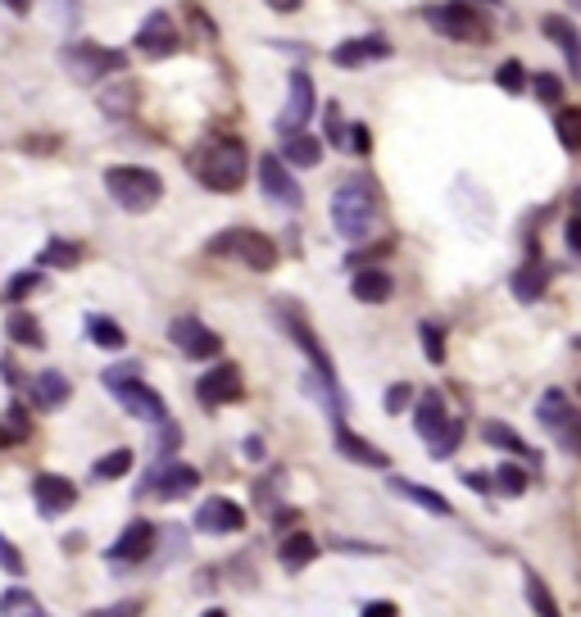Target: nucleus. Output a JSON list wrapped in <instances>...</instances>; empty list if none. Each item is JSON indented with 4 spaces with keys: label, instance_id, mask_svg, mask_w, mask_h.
Masks as SVG:
<instances>
[{
    "label": "nucleus",
    "instance_id": "42",
    "mask_svg": "<svg viewBox=\"0 0 581 617\" xmlns=\"http://www.w3.org/2000/svg\"><path fill=\"white\" fill-rule=\"evenodd\" d=\"M41 286V273H14L10 277V286H5V300L10 304H19V300H28L32 291Z\"/></svg>",
    "mask_w": 581,
    "mask_h": 617
},
{
    "label": "nucleus",
    "instance_id": "39",
    "mask_svg": "<svg viewBox=\"0 0 581 617\" xmlns=\"http://www.w3.org/2000/svg\"><path fill=\"white\" fill-rule=\"evenodd\" d=\"M418 341H423V354L432 363H445V327L441 323H423L418 327Z\"/></svg>",
    "mask_w": 581,
    "mask_h": 617
},
{
    "label": "nucleus",
    "instance_id": "13",
    "mask_svg": "<svg viewBox=\"0 0 581 617\" xmlns=\"http://www.w3.org/2000/svg\"><path fill=\"white\" fill-rule=\"evenodd\" d=\"M32 500H37L41 518H60V513H69L78 504V486L69 477H60V472H37L32 477Z\"/></svg>",
    "mask_w": 581,
    "mask_h": 617
},
{
    "label": "nucleus",
    "instance_id": "50",
    "mask_svg": "<svg viewBox=\"0 0 581 617\" xmlns=\"http://www.w3.org/2000/svg\"><path fill=\"white\" fill-rule=\"evenodd\" d=\"M341 554H382V545H364V540H332Z\"/></svg>",
    "mask_w": 581,
    "mask_h": 617
},
{
    "label": "nucleus",
    "instance_id": "45",
    "mask_svg": "<svg viewBox=\"0 0 581 617\" xmlns=\"http://www.w3.org/2000/svg\"><path fill=\"white\" fill-rule=\"evenodd\" d=\"M0 568L14 572V577H23V554H19V549H14L5 536H0Z\"/></svg>",
    "mask_w": 581,
    "mask_h": 617
},
{
    "label": "nucleus",
    "instance_id": "47",
    "mask_svg": "<svg viewBox=\"0 0 581 617\" xmlns=\"http://www.w3.org/2000/svg\"><path fill=\"white\" fill-rule=\"evenodd\" d=\"M345 137H350V155H368V150H373V137H368L364 123H355V128L345 132Z\"/></svg>",
    "mask_w": 581,
    "mask_h": 617
},
{
    "label": "nucleus",
    "instance_id": "34",
    "mask_svg": "<svg viewBox=\"0 0 581 617\" xmlns=\"http://www.w3.org/2000/svg\"><path fill=\"white\" fill-rule=\"evenodd\" d=\"M128 472H132V450H109L91 463V477L96 481H119V477H128Z\"/></svg>",
    "mask_w": 581,
    "mask_h": 617
},
{
    "label": "nucleus",
    "instance_id": "16",
    "mask_svg": "<svg viewBox=\"0 0 581 617\" xmlns=\"http://www.w3.org/2000/svg\"><path fill=\"white\" fill-rule=\"evenodd\" d=\"M200 486V472L191 468V463H159V468H150L146 477V495H155V500H182V495H191V490Z\"/></svg>",
    "mask_w": 581,
    "mask_h": 617
},
{
    "label": "nucleus",
    "instance_id": "6",
    "mask_svg": "<svg viewBox=\"0 0 581 617\" xmlns=\"http://www.w3.org/2000/svg\"><path fill=\"white\" fill-rule=\"evenodd\" d=\"M60 64L69 69V78L96 87V82H105V78L128 69V50L100 46V41H69V46L60 50Z\"/></svg>",
    "mask_w": 581,
    "mask_h": 617
},
{
    "label": "nucleus",
    "instance_id": "56",
    "mask_svg": "<svg viewBox=\"0 0 581 617\" xmlns=\"http://www.w3.org/2000/svg\"><path fill=\"white\" fill-rule=\"evenodd\" d=\"M577 205H581V196H577Z\"/></svg>",
    "mask_w": 581,
    "mask_h": 617
},
{
    "label": "nucleus",
    "instance_id": "24",
    "mask_svg": "<svg viewBox=\"0 0 581 617\" xmlns=\"http://www.w3.org/2000/svg\"><path fill=\"white\" fill-rule=\"evenodd\" d=\"M386 486L400 495V500H409V504H418V509H427L432 518H450V500L445 495H436L432 486H418V481H409V477H386Z\"/></svg>",
    "mask_w": 581,
    "mask_h": 617
},
{
    "label": "nucleus",
    "instance_id": "22",
    "mask_svg": "<svg viewBox=\"0 0 581 617\" xmlns=\"http://www.w3.org/2000/svg\"><path fill=\"white\" fill-rule=\"evenodd\" d=\"M336 454L341 459H350V463H359V468H391V459H386V450H377V445H368L359 431H350V427H341L336 431Z\"/></svg>",
    "mask_w": 581,
    "mask_h": 617
},
{
    "label": "nucleus",
    "instance_id": "9",
    "mask_svg": "<svg viewBox=\"0 0 581 617\" xmlns=\"http://www.w3.org/2000/svg\"><path fill=\"white\" fill-rule=\"evenodd\" d=\"M536 418H541V427L550 431L554 441H559V450L581 454V409L568 400V395H563V391H545L541 404H536Z\"/></svg>",
    "mask_w": 581,
    "mask_h": 617
},
{
    "label": "nucleus",
    "instance_id": "33",
    "mask_svg": "<svg viewBox=\"0 0 581 617\" xmlns=\"http://www.w3.org/2000/svg\"><path fill=\"white\" fill-rule=\"evenodd\" d=\"M527 486H532V477H527V468H518V463H500V468L491 472V490H500V495H527Z\"/></svg>",
    "mask_w": 581,
    "mask_h": 617
},
{
    "label": "nucleus",
    "instance_id": "44",
    "mask_svg": "<svg viewBox=\"0 0 581 617\" xmlns=\"http://www.w3.org/2000/svg\"><path fill=\"white\" fill-rule=\"evenodd\" d=\"M409 400H414V386L395 382L391 391H386V413H404V409H409Z\"/></svg>",
    "mask_w": 581,
    "mask_h": 617
},
{
    "label": "nucleus",
    "instance_id": "43",
    "mask_svg": "<svg viewBox=\"0 0 581 617\" xmlns=\"http://www.w3.org/2000/svg\"><path fill=\"white\" fill-rule=\"evenodd\" d=\"M532 91H536V100H545V105H559V100H563V82L554 78V73H536Z\"/></svg>",
    "mask_w": 581,
    "mask_h": 617
},
{
    "label": "nucleus",
    "instance_id": "54",
    "mask_svg": "<svg viewBox=\"0 0 581 617\" xmlns=\"http://www.w3.org/2000/svg\"><path fill=\"white\" fill-rule=\"evenodd\" d=\"M14 436H10V427H0V450H5V445H10Z\"/></svg>",
    "mask_w": 581,
    "mask_h": 617
},
{
    "label": "nucleus",
    "instance_id": "37",
    "mask_svg": "<svg viewBox=\"0 0 581 617\" xmlns=\"http://www.w3.org/2000/svg\"><path fill=\"white\" fill-rule=\"evenodd\" d=\"M522 586H527V604H532V608H536V613H541V617H554V613H559V604H554V599H550V590H545V581L536 577L532 568L522 572Z\"/></svg>",
    "mask_w": 581,
    "mask_h": 617
},
{
    "label": "nucleus",
    "instance_id": "25",
    "mask_svg": "<svg viewBox=\"0 0 581 617\" xmlns=\"http://www.w3.org/2000/svg\"><path fill=\"white\" fill-rule=\"evenodd\" d=\"M395 291L391 273H382V268H359L355 277H350V295H355L359 304H386Z\"/></svg>",
    "mask_w": 581,
    "mask_h": 617
},
{
    "label": "nucleus",
    "instance_id": "7",
    "mask_svg": "<svg viewBox=\"0 0 581 617\" xmlns=\"http://www.w3.org/2000/svg\"><path fill=\"white\" fill-rule=\"evenodd\" d=\"M205 250L214 259H241V264L255 268V273H268V268L277 264V245L268 241L264 232H255V227H227V232H218Z\"/></svg>",
    "mask_w": 581,
    "mask_h": 617
},
{
    "label": "nucleus",
    "instance_id": "38",
    "mask_svg": "<svg viewBox=\"0 0 581 617\" xmlns=\"http://www.w3.org/2000/svg\"><path fill=\"white\" fill-rule=\"evenodd\" d=\"M0 613H46V608H41V599L37 595H28V590L23 586H14V590H5V595H0Z\"/></svg>",
    "mask_w": 581,
    "mask_h": 617
},
{
    "label": "nucleus",
    "instance_id": "30",
    "mask_svg": "<svg viewBox=\"0 0 581 617\" xmlns=\"http://www.w3.org/2000/svg\"><path fill=\"white\" fill-rule=\"evenodd\" d=\"M482 436L495 445V450H504V454H518V459H532V450H527V441H522L518 431L509 427V422H482Z\"/></svg>",
    "mask_w": 581,
    "mask_h": 617
},
{
    "label": "nucleus",
    "instance_id": "27",
    "mask_svg": "<svg viewBox=\"0 0 581 617\" xmlns=\"http://www.w3.org/2000/svg\"><path fill=\"white\" fill-rule=\"evenodd\" d=\"M277 155L296 168H318L323 164V141L309 137V132H291V137H282V150H277Z\"/></svg>",
    "mask_w": 581,
    "mask_h": 617
},
{
    "label": "nucleus",
    "instance_id": "11",
    "mask_svg": "<svg viewBox=\"0 0 581 617\" xmlns=\"http://www.w3.org/2000/svg\"><path fill=\"white\" fill-rule=\"evenodd\" d=\"M259 187H264L268 205H277V209H300L305 205V191L296 187V177L286 173V159L273 155V150L259 159Z\"/></svg>",
    "mask_w": 581,
    "mask_h": 617
},
{
    "label": "nucleus",
    "instance_id": "1",
    "mask_svg": "<svg viewBox=\"0 0 581 617\" xmlns=\"http://www.w3.org/2000/svg\"><path fill=\"white\" fill-rule=\"evenodd\" d=\"M332 227L350 245L368 241L377 227V187L373 177H345L332 191Z\"/></svg>",
    "mask_w": 581,
    "mask_h": 617
},
{
    "label": "nucleus",
    "instance_id": "15",
    "mask_svg": "<svg viewBox=\"0 0 581 617\" xmlns=\"http://www.w3.org/2000/svg\"><path fill=\"white\" fill-rule=\"evenodd\" d=\"M168 341L178 345L187 359H214L218 350H223V336L218 332H209L200 318H173V327H168Z\"/></svg>",
    "mask_w": 581,
    "mask_h": 617
},
{
    "label": "nucleus",
    "instance_id": "41",
    "mask_svg": "<svg viewBox=\"0 0 581 617\" xmlns=\"http://www.w3.org/2000/svg\"><path fill=\"white\" fill-rule=\"evenodd\" d=\"M155 427H159V441H155V454H159V459H168V454H173V450H178V445H182V427H178V422H173V418L155 422Z\"/></svg>",
    "mask_w": 581,
    "mask_h": 617
},
{
    "label": "nucleus",
    "instance_id": "46",
    "mask_svg": "<svg viewBox=\"0 0 581 617\" xmlns=\"http://www.w3.org/2000/svg\"><path fill=\"white\" fill-rule=\"evenodd\" d=\"M327 141L345 146V123H341V105H327Z\"/></svg>",
    "mask_w": 581,
    "mask_h": 617
},
{
    "label": "nucleus",
    "instance_id": "51",
    "mask_svg": "<svg viewBox=\"0 0 581 617\" xmlns=\"http://www.w3.org/2000/svg\"><path fill=\"white\" fill-rule=\"evenodd\" d=\"M364 613H368V617H382V613L391 617V613H400V608H395L391 599H373V604H364Z\"/></svg>",
    "mask_w": 581,
    "mask_h": 617
},
{
    "label": "nucleus",
    "instance_id": "4",
    "mask_svg": "<svg viewBox=\"0 0 581 617\" xmlns=\"http://www.w3.org/2000/svg\"><path fill=\"white\" fill-rule=\"evenodd\" d=\"M105 386L114 391V400L141 422H164L168 418V404L155 386L141 382V363H114L105 373Z\"/></svg>",
    "mask_w": 581,
    "mask_h": 617
},
{
    "label": "nucleus",
    "instance_id": "32",
    "mask_svg": "<svg viewBox=\"0 0 581 617\" xmlns=\"http://www.w3.org/2000/svg\"><path fill=\"white\" fill-rule=\"evenodd\" d=\"M554 132H559V141H563L568 155H581V109L577 105L554 109Z\"/></svg>",
    "mask_w": 581,
    "mask_h": 617
},
{
    "label": "nucleus",
    "instance_id": "53",
    "mask_svg": "<svg viewBox=\"0 0 581 617\" xmlns=\"http://www.w3.org/2000/svg\"><path fill=\"white\" fill-rule=\"evenodd\" d=\"M246 454H250V459H264V445H259V436H246Z\"/></svg>",
    "mask_w": 581,
    "mask_h": 617
},
{
    "label": "nucleus",
    "instance_id": "28",
    "mask_svg": "<svg viewBox=\"0 0 581 617\" xmlns=\"http://www.w3.org/2000/svg\"><path fill=\"white\" fill-rule=\"evenodd\" d=\"M550 264H536V259H527V268H518L513 273V295H518L522 304H532L545 295V286H550Z\"/></svg>",
    "mask_w": 581,
    "mask_h": 617
},
{
    "label": "nucleus",
    "instance_id": "36",
    "mask_svg": "<svg viewBox=\"0 0 581 617\" xmlns=\"http://www.w3.org/2000/svg\"><path fill=\"white\" fill-rule=\"evenodd\" d=\"M132 105H137V87H132L128 78H119V87H114V91H105V96H100V109H105L109 118H123V114H132Z\"/></svg>",
    "mask_w": 581,
    "mask_h": 617
},
{
    "label": "nucleus",
    "instance_id": "23",
    "mask_svg": "<svg viewBox=\"0 0 581 617\" xmlns=\"http://www.w3.org/2000/svg\"><path fill=\"white\" fill-rule=\"evenodd\" d=\"M69 400H73V382L60 373V368H46V373L32 382V404H37V409L55 413V409H64Z\"/></svg>",
    "mask_w": 581,
    "mask_h": 617
},
{
    "label": "nucleus",
    "instance_id": "20",
    "mask_svg": "<svg viewBox=\"0 0 581 617\" xmlns=\"http://www.w3.org/2000/svg\"><path fill=\"white\" fill-rule=\"evenodd\" d=\"M391 41L382 37V32H368V37H350L341 41V46L332 50V64H341V69H359V64H373V59H391Z\"/></svg>",
    "mask_w": 581,
    "mask_h": 617
},
{
    "label": "nucleus",
    "instance_id": "40",
    "mask_svg": "<svg viewBox=\"0 0 581 617\" xmlns=\"http://www.w3.org/2000/svg\"><path fill=\"white\" fill-rule=\"evenodd\" d=\"M495 82H500V87L509 91V96H522V91H527V73H522L518 59H504L500 73H495Z\"/></svg>",
    "mask_w": 581,
    "mask_h": 617
},
{
    "label": "nucleus",
    "instance_id": "3",
    "mask_svg": "<svg viewBox=\"0 0 581 617\" xmlns=\"http://www.w3.org/2000/svg\"><path fill=\"white\" fill-rule=\"evenodd\" d=\"M105 191L128 214H150L164 200V177L141 164H114V168H105Z\"/></svg>",
    "mask_w": 581,
    "mask_h": 617
},
{
    "label": "nucleus",
    "instance_id": "48",
    "mask_svg": "<svg viewBox=\"0 0 581 617\" xmlns=\"http://www.w3.org/2000/svg\"><path fill=\"white\" fill-rule=\"evenodd\" d=\"M563 241H568V250H572V255L581 259V214H577V218H568V223H563Z\"/></svg>",
    "mask_w": 581,
    "mask_h": 617
},
{
    "label": "nucleus",
    "instance_id": "29",
    "mask_svg": "<svg viewBox=\"0 0 581 617\" xmlns=\"http://www.w3.org/2000/svg\"><path fill=\"white\" fill-rule=\"evenodd\" d=\"M87 341L100 345V350H123V345H128V332L105 314H87Z\"/></svg>",
    "mask_w": 581,
    "mask_h": 617
},
{
    "label": "nucleus",
    "instance_id": "17",
    "mask_svg": "<svg viewBox=\"0 0 581 617\" xmlns=\"http://www.w3.org/2000/svg\"><path fill=\"white\" fill-rule=\"evenodd\" d=\"M277 318H282V323H286V336H291V341H296L300 350L309 354V363H314V373H318V377H327V382H336V373H332V354H327L323 345H318L314 327H309L305 318H300L296 309H291V304H277Z\"/></svg>",
    "mask_w": 581,
    "mask_h": 617
},
{
    "label": "nucleus",
    "instance_id": "19",
    "mask_svg": "<svg viewBox=\"0 0 581 617\" xmlns=\"http://www.w3.org/2000/svg\"><path fill=\"white\" fill-rule=\"evenodd\" d=\"M196 395H200V404H209V409L237 404L241 400V368L237 363H214V368L196 382Z\"/></svg>",
    "mask_w": 581,
    "mask_h": 617
},
{
    "label": "nucleus",
    "instance_id": "14",
    "mask_svg": "<svg viewBox=\"0 0 581 617\" xmlns=\"http://www.w3.org/2000/svg\"><path fill=\"white\" fill-rule=\"evenodd\" d=\"M155 522H146V518H137V522H128V527L119 531V540L105 549V559L114 563V568H123V563H141V559H150V549H155Z\"/></svg>",
    "mask_w": 581,
    "mask_h": 617
},
{
    "label": "nucleus",
    "instance_id": "12",
    "mask_svg": "<svg viewBox=\"0 0 581 617\" xmlns=\"http://www.w3.org/2000/svg\"><path fill=\"white\" fill-rule=\"evenodd\" d=\"M137 50L146 59H168V55H178L182 50V32H178V23L168 19L164 10H155V14H146L141 19V28H137Z\"/></svg>",
    "mask_w": 581,
    "mask_h": 617
},
{
    "label": "nucleus",
    "instance_id": "10",
    "mask_svg": "<svg viewBox=\"0 0 581 617\" xmlns=\"http://www.w3.org/2000/svg\"><path fill=\"white\" fill-rule=\"evenodd\" d=\"M314 105H318V91H314V78L305 69H296L286 78V105L277 114V137H291V132H305L309 118H314Z\"/></svg>",
    "mask_w": 581,
    "mask_h": 617
},
{
    "label": "nucleus",
    "instance_id": "21",
    "mask_svg": "<svg viewBox=\"0 0 581 617\" xmlns=\"http://www.w3.org/2000/svg\"><path fill=\"white\" fill-rule=\"evenodd\" d=\"M541 32L563 50V59H568V78L581 82V32H577V23L563 19V14H545Z\"/></svg>",
    "mask_w": 581,
    "mask_h": 617
},
{
    "label": "nucleus",
    "instance_id": "26",
    "mask_svg": "<svg viewBox=\"0 0 581 617\" xmlns=\"http://www.w3.org/2000/svg\"><path fill=\"white\" fill-rule=\"evenodd\" d=\"M318 554H323V549H318V540L309 536V531H291V536L282 540V549H277V559H282L286 572H305Z\"/></svg>",
    "mask_w": 581,
    "mask_h": 617
},
{
    "label": "nucleus",
    "instance_id": "31",
    "mask_svg": "<svg viewBox=\"0 0 581 617\" xmlns=\"http://www.w3.org/2000/svg\"><path fill=\"white\" fill-rule=\"evenodd\" d=\"M5 332H10V341L28 345V350H41V345H46V336H41V323L28 314V309H14V314L5 318Z\"/></svg>",
    "mask_w": 581,
    "mask_h": 617
},
{
    "label": "nucleus",
    "instance_id": "57",
    "mask_svg": "<svg viewBox=\"0 0 581 617\" xmlns=\"http://www.w3.org/2000/svg\"><path fill=\"white\" fill-rule=\"evenodd\" d=\"M577 391H581V386H577Z\"/></svg>",
    "mask_w": 581,
    "mask_h": 617
},
{
    "label": "nucleus",
    "instance_id": "5",
    "mask_svg": "<svg viewBox=\"0 0 581 617\" xmlns=\"http://www.w3.org/2000/svg\"><path fill=\"white\" fill-rule=\"evenodd\" d=\"M414 427H418V441H427L432 459H450V454L459 450L463 427L450 418V409H445L441 391H423V395H418V404H414Z\"/></svg>",
    "mask_w": 581,
    "mask_h": 617
},
{
    "label": "nucleus",
    "instance_id": "49",
    "mask_svg": "<svg viewBox=\"0 0 581 617\" xmlns=\"http://www.w3.org/2000/svg\"><path fill=\"white\" fill-rule=\"evenodd\" d=\"M463 486L477 495H491V472H463Z\"/></svg>",
    "mask_w": 581,
    "mask_h": 617
},
{
    "label": "nucleus",
    "instance_id": "52",
    "mask_svg": "<svg viewBox=\"0 0 581 617\" xmlns=\"http://www.w3.org/2000/svg\"><path fill=\"white\" fill-rule=\"evenodd\" d=\"M5 10H14V14H28L32 10V0H0Z\"/></svg>",
    "mask_w": 581,
    "mask_h": 617
},
{
    "label": "nucleus",
    "instance_id": "2",
    "mask_svg": "<svg viewBox=\"0 0 581 617\" xmlns=\"http://www.w3.org/2000/svg\"><path fill=\"white\" fill-rule=\"evenodd\" d=\"M191 177H196L205 191L232 196V191L246 182V146L232 137H214V141H205V146H196V155H191Z\"/></svg>",
    "mask_w": 581,
    "mask_h": 617
},
{
    "label": "nucleus",
    "instance_id": "8",
    "mask_svg": "<svg viewBox=\"0 0 581 617\" xmlns=\"http://www.w3.org/2000/svg\"><path fill=\"white\" fill-rule=\"evenodd\" d=\"M427 28L445 41H463V46H482L491 37L486 19L477 14V5H463V0H450V5H427L423 10Z\"/></svg>",
    "mask_w": 581,
    "mask_h": 617
},
{
    "label": "nucleus",
    "instance_id": "18",
    "mask_svg": "<svg viewBox=\"0 0 581 617\" xmlns=\"http://www.w3.org/2000/svg\"><path fill=\"white\" fill-rule=\"evenodd\" d=\"M196 531H205V536H232V531L246 527V509H241L237 500H223V495H209L205 504L196 509Z\"/></svg>",
    "mask_w": 581,
    "mask_h": 617
},
{
    "label": "nucleus",
    "instance_id": "55",
    "mask_svg": "<svg viewBox=\"0 0 581 617\" xmlns=\"http://www.w3.org/2000/svg\"><path fill=\"white\" fill-rule=\"evenodd\" d=\"M482 5H495V0H482Z\"/></svg>",
    "mask_w": 581,
    "mask_h": 617
},
{
    "label": "nucleus",
    "instance_id": "35",
    "mask_svg": "<svg viewBox=\"0 0 581 617\" xmlns=\"http://www.w3.org/2000/svg\"><path fill=\"white\" fill-rule=\"evenodd\" d=\"M78 259H82V245H73V241H46V250L37 255V264L41 268H78Z\"/></svg>",
    "mask_w": 581,
    "mask_h": 617
}]
</instances>
